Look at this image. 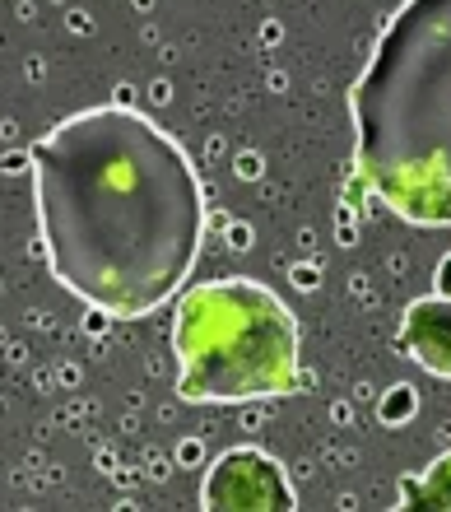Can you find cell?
I'll use <instances>...</instances> for the list:
<instances>
[{
	"instance_id": "obj_3",
	"label": "cell",
	"mask_w": 451,
	"mask_h": 512,
	"mask_svg": "<svg viewBox=\"0 0 451 512\" xmlns=\"http://www.w3.org/2000/svg\"><path fill=\"white\" fill-rule=\"evenodd\" d=\"M177 396L191 405L266 401L298 387V317L261 280H205L173 317Z\"/></svg>"
},
{
	"instance_id": "obj_6",
	"label": "cell",
	"mask_w": 451,
	"mask_h": 512,
	"mask_svg": "<svg viewBox=\"0 0 451 512\" xmlns=\"http://www.w3.org/2000/svg\"><path fill=\"white\" fill-rule=\"evenodd\" d=\"M400 508L405 512H451V452L438 457L419 480H400Z\"/></svg>"
},
{
	"instance_id": "obj_2",
	"label": "cell",
	"mask_w": 451,
	"mask_h": 512,
	"mask_svg": "<svg viewBox=\"0 0 451 512\" xmlns=\"http://www.w3.org/2000/svg\"><path fill=\"white\" fill-rule=\"evenodd\" d=\"M354 173L419 229H451V0H405L349 89Z\"/></svg>"
},
{
	"instance_id": "obj_1",
	"label": "cell",
	"mask_w": 451,
	"mask_h": 512,
	"mask_svg": "<svg viewBox=\"0 0 451 512\" xmlns=\"http://www.w3.org/2000/svg\"><path fill=\"white\" fill-rule=\"evenodd\" d=\"M47 270L107 317H149L191 275L205 187L177 135L135 108H84L28 149Z\"/></svg>"
},
{
	"instance_id": "obj_7",
	"label": "cell",
	"mask_w": 451,
	"mask_h": 512,
	"mask_svg": "<svg viewBox=\"0 0 451 512\" xmlns=\"http://www.w3.org/2000/svg\"><path fill=\"white\" fill-rule=\"evenodd\" d=\"M414 405H419V396H414L410 387H391L386 391V401H382V419L386 424H405Z\"/></svg>"
},
{
	"instance_id": "obj_8",
	"label": "cell",
	"mask_w": 451,
	"mask_h": 512,
	"mask_svg": "<svg viewBox=\"0 0 451 512\" xmlns=\"http://www.w3.org/2000/svg\"><path fill=\"white\" fill-rule=\"evenodd\" d=\"M438 294L451 298V252L442 256V266H438Z\"/></svg>"
},
{
	"instance_id": "obj_5",
	"label": "cell",
	"mask_w": 451,
	"mask_h": 512,
	"mask_svg": "<svg viewBox=\"0 0 451 512\" xmlns=\"http://www.w3.org/2000/svg\"><path fill=\"white\" fill-rule=\"evenodd\" d=\"M400 345L433 378H451V298H414L405 308V322H400Z\"/></svg>"
},
{
	"instance_id": "obj_4",
	"label": "cell",
	"mask_w": 451,
	"mask_h": 512,
	"mask_svg": "<svg viewBox=\"0 0 451 512\" xmlns=\"http://www.w3.org/2000/svg\"><path fill=\"white\" fill-rule=\"evenodd\" d=\"M205 512H289L298 508L289 475L261 447H233L210 466L200 485Z\"/></svg>"
}]
</instances>
